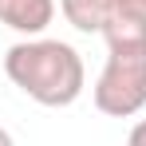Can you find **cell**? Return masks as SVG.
<instances>
[{
	"instance_id": "1",
	"label": "cell",
	"mask_w": 146,
	"mask_h": 146,
	"mask_svg": "<svg viewBox=\"0 0 146 146\" xmlns=\"http://www.w3.org/2000/svg\"><path fill=\"white\" fill-rule=\"evenodd\" d=\"M4 75L40 107H71L87 87L83 55L48 36H28L4 51Z\"/></svg>"
},
{
	"instance_id": "2",
	"label": "cell",
	"mask_w": 146,
	"mask_h": 146,
	"mask_svg": "<svg viewBox=\"0 0 146 146\" xmlns=\"http://www.w3.org/2000/svg\"><path fill=\"white\" fill-rule=\"evenodd\" d=\"M95 107L111 119H130L146 107V48L111 51L95 79Z\"/></svg>"
},
{
	"instance_id": "3",
	"label": "cell",
	"mask_w": 146,
	"mask_h": 146,
	"mask_svg": "<svg viewBox=\"0 0 146 146\" xmlns=\"http://www.w3.org/2000/svg\"><path fill=\"white\" fill-rule=\"evenodd\" d=\"M51 20H55V0H0V24L20 36H40Z\"/></svg>"
},
{
	"instance_id": "4",
	"label": "cell",
	"mask_w": 146,
	"mask_h": 146,
	"mask_svg": "<svg viewBox=\"0 0 146 146\" xmlns=\"http://www.w3.org/2000/svg\"><path fill=\"white\" fill-rule=\"evenodd\" d=\"M63 20L75 28V32H99L103 28V0H55Z\"/></svg>"
},
{
	"instance_id": "5",
	"label": "cell",
	"mask_w": 146,
	"mask_h": 146,
	"mask_svg": "<svg viewBox=\"0 0 146 146\" xmlns=\"http://www.w3.org/2000/svg\"><path fill=\"white\" fill-rule=\"evenodd\" d=\"M126 146H146V119H138L126 134Z\"/></svg>"
},
{
	"instance_id": "6",
	"label": "cell",
	"mask_w": 146,
	"mask_h": 146,
	"mask_svg": "<svg viewBox=\"0 0 146 146\" xmlns=\"http://www.w3.org/2000/svg\"><path fill=\"white\" fill-rule=\"evenodd\" d=\"M0 146H16V142H12V134H8L4 126H0Z\"/></svg>"
}]
</instances>
